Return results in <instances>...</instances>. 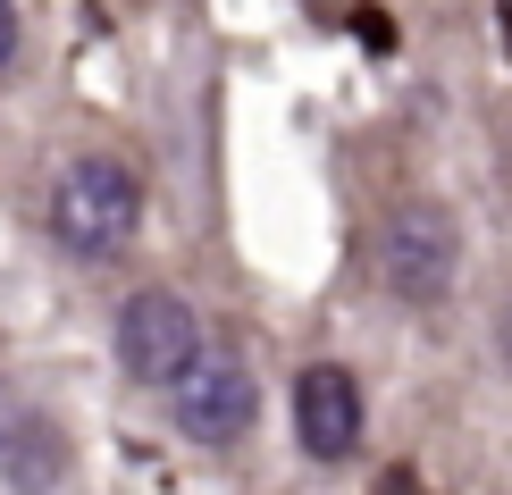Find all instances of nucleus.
<instances>
[{
  "label": "nucleus",
  "mask_w": 512,
  "mask_h": 495,
  "mask_svg": "<svg viewBox=\"0 0 512 495\" xmlns=\"http://www.w3.org/2000/svg\"><path fill=\"white\" fill-rule=\"evenodd\" d=\"M361 420H370V403H361V378L345 361H311V370L294 378V445H303L311 462H353Z\"/></svg>",
  "instance_id": "obj_5"
},
{
  "label": "nucleus",
  "mask_w": 512,
  "mask_h": 495,
  "mask_svg": "<svg viewBox=\"0 0 512 495\" xmlns=\"http://www.w3.org/2000/svg\"><path fill=\"white\" fill-rule=\"evenodd\" d=\"M168 412H177V428L202 454H227V445H244L252 420H261V386H252V370L236 353H202L194 370L168 386Z\"/></svg>",
  "instance_id": "obj_4"
},
{
  "label": "nucleus",
  "mask_w": 512,
  "mask_h": 495,
  "mask_svg": "<svg viewBox=\"0 0 512 495\" xmlns=\"http://www.w3.org/2000/svg\"><path fill=\"white\" fill-rule=\"evenodd\" d=\"M68 470H76V445L51 412L0 420V479H9V495H51V487H68Z\"/></svg>",
  "instance_id": "obj_6"
},
{
  "label": "nucleus",
  "mask_w": 512,
  "mask_h": 495,
  "mask_svg": "<svg viewBox=\"0 0 512 495\" xmlns=\"http://www.w3.org/2000/svg\"><path fill=\"white\" fill-rule=\"evenodd\" d=\"M496 361H504V378H512V303L496 311Z\"/></svg>",
  "instance_id": "obj_8"
},
{
  "label": "nucleus",
  "mask_w": 512,
  "mask_h": 495,
  "mask_svg": "<svg viewBox=\"0 0 512 495\" xmlns=\"http://www.w3.org/2000/svg\"><path fill=\"white\" fill-rule=\"evenodd\" d=\"M420 479H412V470H387V479H378V495H412Z\"/></svg>",
  "instance_id": "obj_9"
},
{
  "label": "nucleus",
  "mask_w": 512,
  "mask_h": 495,
  "mask_svg": "<svg viewBox=\"0 0 512 495\" xmlns=\"http://www.w3.org/2000/svg\"><path fill=\"white\" fill-rule=\"evenodd\" d=\"M0 420H9V378H0Z\"/></svg>",
  "instance_id": "obj_10"
},
{
  "label": "nucleus",
  "mask_w": 512,
  "mask_h": 495,
  "mask_svg": "<svg viewBox=\"0 0 512 495\" xmlns=\"http://www.w3.org/2000/svg\"><path fill=\"white\" fill-rule=\"evenodd\" d=\"M110 344H118V370L135 378V386H177V378L202 361V319H194V303H185V294L135 286V294L118 303Z\"/></svg>",
  "instance_id": "obj_3"
},
{
  "label": "nucleus",
  "mask_w": 512,
  "mask_h": 495,
  "mask_svg": "<svg viewBox=\"0 0 512 495\" xmlns=\"http://www.w3.org/2000/svg\"><path fill=\"white\" fill-rule=\"evenodd\" d=\"M462 277V227L445 202H395L378 227V286L403 311H437Z\"/></svg>",
  "instance_id": "obj_2"
},
{
  "label": "nucleus",
  "mask_w": 512,
  "mask_h": 495,
  "mask_svg": "<svg viewBox=\"0 0 512 495\" xmlns=\"http://www.w3.org/2000/svg\"><path fill=\"white\" fill-rule=\"evenodd\" d=\"M17 68V0H0V76Z\"/></svg>",
  "instance_id": "obj_7"
},
{
  "label": "nucleus",
  "mask_w": 512,
  "mask_h": 495,
  "mask_svg": "<svg viewBox=\"0 0 512 495\" xmlns=\"http://www.w3.org/2000/svg\"><path fill=\"white\" fill-rule=\"evenodd\" d=\"M42 227H51V244L68 261H118L143 235V177L126 160H110V152H84V160L59 168Z\"/></svg>",
  "instance_id": "obj_1"
}]
</instances>
